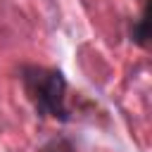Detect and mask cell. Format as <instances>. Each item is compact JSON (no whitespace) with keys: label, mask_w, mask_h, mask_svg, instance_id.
I'll return each instance as SVG.
<instances>
[{"label":"cell","mask_w":152,"mask_h":152,"mask_svg":"<svg viewBox=\"0 0 152 152\" xmlns=\"http://www.w3.org/2000/svg\"><path fill=\"white\" fill-rule=\"evenodd\" d=\"M19 81L24 88L26 100L43 119L55 121H71L69 109V83L59 69L40 66V64H24L19 69Z\"/></svg>","instance_id":"6da1fadb"},{"label":"cell","mask_w":152,"mask_h":152,"mask_svg":"<svg viewBox=\"0 0 152 152\" xmlns=\"http://www.w3.org/2000/svg\"><path fill=\"white\" fill-rule=\"evenodd\" d=\"M131 36H133V43H135V45H140V48H147V5L142 7L140 17L135 19Z\"/></svg>","instance_id":"7a4b0ae2"},{"label":"cell","mask_w":152,"mask_h":152,"mask_svg":"<svg viewBox=\"0 0 152 152\" xmlns=\"http://www.w3.org/2000/svg\"><path fill=\"white\" fill-rule=\"evenodd\" d=\"M40 152H74V150H71V145H69L66 140H62V138L57 140V138H55V140H50Z\"/></svg>","instance_id":"3957f363"}]
</instances>
